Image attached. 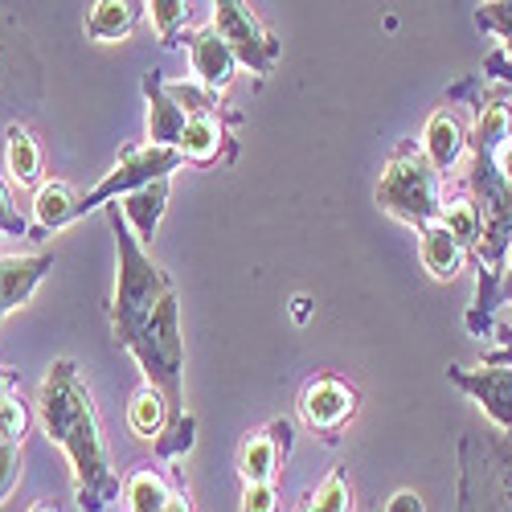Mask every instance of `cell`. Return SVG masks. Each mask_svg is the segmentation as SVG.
<instances>
[{"mask_svg":"<svg viewBox=\"0 0 512 512\" xmlns=\"http://www.w3.org/2000/svg\"><path fill=\"white\" fill-rule=\"evenodd\" d=\"M37 418H41L46 439L54 447H62L70 467H74L78 508L82 512H107L119 500L123 480L115 472L111 447L103 439V422H99V410L91 402V390L82 386L74 361L62 357L46 369V381H41V394H37Z\"/></svg>","mask_w":512,"mask_h":512,"instance_id":"obj_1","label":"cell"},{"mask_svg":"<svg viewBox=\"0 0 512 512\" xmlns=\"http://www.w3.org/2000/svg\"><path fill=\"white\" fill-rule=\"evenodd\" d=\"M373 201L381 205V213L406 222L414 234L431 230L443 222V181H439V168L426 160L422 144L402 140L390 160H386V173L377 181Z\"/></svg>","mask_w":512,"mask_h":512,"instance_id":"obj_2","label":"cell"},{"mask_svg":"<svg viewBox=\"0 0 512 512\" xmlns=\"http://www.w3.org/2000/svg\"><path fill=\"white\" fill-rule=\"evenodd\" d=\"M185 164V156L177 148H156V144H127L123 156L115 160L111 173L91 189V193H82L78 197V209H74V222L82 218V213H91V209H107L115 201H123L127 193H136L152 181H164V177H173L177 168Z\"/></svg>","mask_w":512,"mask_h":512,"instance_id":"obj_3","label":"cell"},{"mask_svg":"<svg viewBox=\"0 0 512 512\" xmlns=\"http://www.w3.org/2000/svg\"><path fill=\"white\" fill-rule=\"evenodd\" d=\"M209 29L234 50L238 66H246L259 82L275 74V62L283 58V41H275V33H267L263 21L254 17L242 0H218L213 17H209Z\"/></svg>","mask_w":512,"mask_h":512,"instance_id":"obj_4","label":"cell"},{"mask_svg":"<svg viewBox=\"0 0 512 512\" xmlns=\"http://www.w3.org/2000/svg\"><path fill=\"white\" fill-rule=\"evenodd\" d=\"M357 414V390L349 386L345 377L320 373L312 377L304 394H300V418L308 431H316L320 439H336Z\"/></svg>","mask_w":512,"mask_h":512,"instance_id":"obj_5","label":"cell"},{"mask_svg":"<svg viewBox=\"0 0 512 512\" xmlns=\"http://www.w3.org/2000/svg\"><path fill=\"white\" fill-rule=\"evenodd\" d=\"M447 381L459 386L472 402H480L496 431L512 435V365H480V369L447 365Z\"/></svg>","mask_w":512,"mask_h":512,"instance_id":"obj_6","label":"cell"},{"mask_svg":"<svg viewBox=\"0 0 512 512\" xmlns=\"http://www.w3.org/2000/svg\"><path fill=\"white\" fill-rule=\"evenodd\" d=\"M185 46H189V66H193V82L205 87L209 95H222L230 82H234V70H238V58L226 41L213 33L209 25L205 29H193L185 33Z\"/></svg>","mask_w":512,"mask_h":512,"instance_id":"obj_7","label":"cell"},{"mask_svg":"<svg viewBox=\"0 0 512 512\" xmlns=\"http://www.w3.org/2000/svg\"><path fill=\"white\" fill-rule=\"evenodd\" d=\"M287 451H291V422H271L267 431L250 435L242 443V455H238L242 484H275Z\"/></svg>","mask_w":512,"mask_h":512,"instance_id":"obj_8","label":"cell"},{"mask_svg":"<svg viewBox=\"0 0 512 512\" xmlns=\"http://www.w3.org/2000/svg\"><path fill=\"white\" fill-rule=\"evenodd\" d=\"M50 267H54V250L5 254V259H0V320L29 300L37 291V283L50 275Z\"/></svg>","mask_w":512,"mask_h":512,"instance_id":"obj_9","label":"cell"},{"mask_svg":"<svg viewBox=\"0 0 512 512\" xmlns=\"http://www.w3.org/2000/svg\"><path fill=\"white\" fill-rule=\"evenodd\" d=\"M467 136H472V127H463V119H459V111H455V103L447 99L431 119H426V132H422V152H426V160H431L439 173H447V168L463 156V148H467Z\"/></svg>","mask_w":512,"mask_h":512,"instance_id":"obj_10","label":"cell"},{"mask_svg":"<svg viewBox=\"0 0 512 512\" xmlns=\"http://www.w3.org/2000/svg\"><path fill=\"white\" fill-rule=\"evenodd\" d=\"M177 152L189 160V164H213V160H234L238 156V148H234V140L226 136V123H222V115H193L189 123H185V136H181V144H177Z\"/></svg>","mask_w":512,"mask_h":512,"instance_id":"obj_11","label":"cell"},{"mask_svg":"<svg viewBox=\"0 0 512 512\" xmlns=\"http://www.w3.org/2000/svg\"><path fill=\"white\" fill-rule=\"evenodd\" d=\"M144 99H148V144L156 148H177L181 136H185V111L168 99L164 91V78L160 70H148L144 74Z\"/></svg>","mask_w":512,"mask_h":512,"instance_id":"obj_12","label":"cell"},{"mask_svg":"<svg viewBox=\"0 0 512 512\" xmlns=\"http://www.w3.org/2000/svg\"><path fill=\"white\" fill-rule=\"evenodd\" d=\"M164 209H168V177H164V181H152V185H144V189H136V193H127V197L119 201L123 222L132 226V234L140 238V246L156 238Z\"/></svg>","mask_w":512,"mask_h":512,"instance_id":"obj_13","label":"cell"},{"mask_svg":"<svg viewBox=\"0 0 512 512\" xmlns=\"http://www.w3.org/2000/svg\"><path fill=\"white\" fill-rule=\"evenodd\" d=\"M144 13H148V5H140V0H99V5H91V17H87V37L119 41L136 29V21Z\"/></svg>","mask_w":512,"mask_h":512,"instance_id":"obj_14","label":"cell"},{"mask_svg":"<svg viewBox=\"0 0 512 512\" xmlns=\"http://www.w3.org/2000/svg\"><path fill=\"white\" fill-rule=\"evenodd\" d=\"M418 259H422V267L431 271L435 279H455L459 275V267H463V259H467V250L443 230V226H431V230H422L418 234Z\"/></svg>","mask_w":512,"mask_h":512,"instance_id":"obj_15","label":"cell"},{"mask_svg":"<svg viewBox=\"0 0 512 512\" xmlns=\"http://www.w3.org/2000/svg\"><path fill=\"white\" fill-rule=\"evenodd\" d=\"M5 173H9L13 185H21V189L37 185V177H41L37 140L29 136V127H21V123H9V132H5Z\"/></svg>","mask_w":512,"mask_h":512,"instance_id":"obj_16","label":"cell"},{"mask_svg":"<svg viewBox=\"0 0 512 512\" xmlns=\"http://www.w3.org/2000/svg\"><path fill=\"white\" fill-rule=\"evenodd\" d=\"M168 422H173V414H168V402L160 390L144 386L132 394V406H127V426H132V435L136 439H160L168 431Z\"/></svg>","mask_w":512,"mask_h":512,"instance_id":"obj_17","label":"cell"},{"mask_svg":"<svg viewBox=\"0 0 512 512\" xmlns=\"http://www.w3.org/2000/svg\"><path fill=\"white\" fill-rule=\"evenodd\" d=\"M123 500H127V512H164L168 500H173V488H168V480L156 467H136L123 480Z\"/></svg>","mask_w":512,"mask_h":512,"instance_id":"obj_18","label":"cell"},{"mask_svg":"<svg viewBox=\"0 0 512 512\" xmlns=\"http://www.w3.org/2000/svg\"><path fill=\"white\" fill-rule=\"evenodd\" d=\"M74 209H78V197L66 181H46L33 197V218L41 230H62L74 222Z\"/></svg>","mask_w":512,"mask_h":512,"instance_id":"obj_19","label":"cell"},{"mask_svg":"<svg viewBox=\"0 0 512 512\" xmlns=\"http://www.w3.org/2000/svg\"><path fill=\"white\" fill-rule=\"evenodd\" d=\"M467 254L476 250V242H480V205L467 197V193H459V197H451V201H443V222H439Z\"/></svg>","mask_w":512,"mask_h":512,"instance_id":"obj_20","label":"cell"},{"mask_svg":"<svg viewBox=\"0 0 512 512\" xmlns=\"http://www.w3.org/2000/svg\"><path fill=\"white\" fill-rule=\"evenodd\" d=\"M148 13H152V25H156V33H160V46H164V50H177V46H181L177 37H181L185 25H189V5H185V0H152Z\"/></svg>","mask_w":512,"mask_h":512,"instance_id":"obj_21","label":"cell"},{"mask_svg":"<svg viewBox=\"0 0 512 512\" xmlns=\"http://www.w3.org/2000/svg\"><path fill=\"white\" fill-rule=\"evenodd\" d=\"M300 512H353V492H349L345 472H340V467H332L328 480L316 488V496H312Z\"/></svg>","mask_w":512,"mask_h":512,"instance_id":"obj_22","label":"cell"},{"mask_svg":"<svg viewBox=\"0 0 512 512\" xmlns=\"http://www.w3.org/2000/svg\"><path fill=\"white\" fill-rule=\"evenodd\" d=\"M164 91H168V99H173L181 111H185V119H193V115H222L218 107V95H209L205 87H197V82H164Z\"/></svg>","mask_w":512,"mask_h":512,"instance_id":"obj_23","label":"cell"},{"mask_svg":"<svg viewBox=\"0 0 512 512\" xmlns=\"http://www.w3.org/2000/svg\"><path fill=\"white\" fill-rule=\"evenodd\" d=\"M193 431H197V418H193V414L168 422V431L156 439V455H160V459H181V455L193 447V439H197Z\"/></svg>","mask_w":512,"mask_h":512,"instance_id":"obj_24","label":"cell"},{"mask_svg":"<svg viewBox=\"0 0 512 512\" xmlns=\"http://www.w3.org/2000/svg\"><path fill=\"white\" fill-rule=\"evenodd\" d=\"M476 25L496 33L504 41V54L512 58V0H492V5H480L476 9Z\"/></svg>","mask_w":512,"mask_h":512,"instance_id":"obj_25","label":"cell"},{"mask_svg":"<svg viewBox=\"0 0 512 512\" xmlns=\"http://www.w3.org/2000/svg\"><path fill=\"white\" fill-rule=\"evenodd\" d=\"M21 451H25V443H17V439H9L5 431H0V504L9 500V492L21 480Z\"/></svg>","mask_w":512,"mask_h":512,"instance_id":"obj_26","label":"cell"},{"mask_svg":"<svg viewBox=\"0 0 512 512\" xmlns=\"http://www.w3.org/2000/svg\"><path fill=\"white\" fill-rule=\"evenodd\" d=\"M0 431H5L9 439H17V443H25V431H29V410H25V402L13 394L9 402H0Z\"/></svg>","mask_w":512,"mask_h":512,"instance_id":"obj_27","label":"cell"},{"mask_svg":"<svg viewBox=\"0 0 512 512\" xmlns=\"http://www.w3.org/2000/svg\"><path fill=\"white\" fill-rule=\"evenodd\" d=\"M242 512H279L275 484H242Z\"/></svg>","mask_w":512,"mask_h":512,"instance_id":"obj_28","label":"cell"},{"mask_svg":"<svg viewBox=\"0 0 512 512\" xmlns=\"http://www.w3.org/2000/svg\"><path fill=\"white\" fill-rule=\"evenodd\" d=\"M0 234H17V238L29 234V222L17 213V205H13V197H9L5 185H0Z\"/></svg>","mask_w":512,"mask_h":512,"instance_id":"obj_29","label":"cell"},{"mask_svg":"<svg viewBox=\"0 0 512 512\" xmlns=\"http://www.w3.org/2000/svg\"><path fill=\"white\" fill-rule=\"evenodd\" d=\"M0 25H5V17H0ZM17 54H25V41H21V46H5V41H0V99H5L9 91H13V62H17Z\"/></svg>","mask_w":512,"mask_h":512,"instance_id":"obj_30","label":"cell"},{"mask_svg":"<svg viewBox=\"0 0 512 512\" xmlns=\"http://www.w3.org/2000/svg\"><path fill=\"white\" fill-rule=\"evenodd\" d=\"M484 74L496 78V82H504V87H512V58H508L504 50H492V54L484 58Z\"/></svg>","mask_w":512,"mask_h":512,"instance_id":"obj_31","label":"cell"},{"mask_svg":"<svg viewBox=\"0 0 512 512\" xmlns=\"http://www.w3.org/2000/svg\"><path fill=\"white\" fill-rule=\"evenodd\" d=\"M492 332L500 336V349H492V353L484 357V365H512V328H508V324H496Z\"/></svg>","mask_w":512,"mask_h":512,"instance_id":"obj_32","label":"cell"},{"mask_svg":"<svg viewBox=\"0 0 512 512\" xmlns=\"http://www.w3.org/2000/svg\"><path fill=\"white\" fill-rule=\"evenodd\" d=\"M504 304H512V263L504 267V275H500V283L492 287V300H488V312L496 316V308H504Z\"/></svg>","mask_w":512,"mask_h":512,"instance_id":"obj_33","label":"cell"},{"mask_svg":"<svg viewBox=\"0 0 512 512\" xmlns=\"http://www.w3.org/2000/svg\"><path fill=\"white\" fill-rule=\"evenodd\" d=\"M386 512H426V504H422V496H418V492L402 488V492H394V496H390Z\"/></svg>","mask_w":512,"mask_h":512,"instance_id":"obj_34","label":"cell"},{"mask_svg":"<svg viewBox=\"0 0 512 512\" xmlns=\"http://www.w3.org/2000/svg\"><path fill=\"white\" fill-rule=\"evenodd\" d=\"M492 164H496V173L512 185V140H504L500 148H496V156H492Z\"/></svg>","mask_w":512,"mask_h":512,"instance_id":"obj_35","label":"cell"},{"mask_svg":"<svg viewBox=\"0 0 512 512\" xmlns=\"http://www.w3.org/2000/svg\"><path fill=\"white\" fill-rule=\"evenodd\" d=\"M164 512H193V500L185 496V488H177V492H173V500H168V508H164Z\"/></svg>","mask_w":512,"mask_h":512,"instance_id":"obj_36","label":"cell"},{"mask_svg":"<svg viewBox=\"0 0 512 512\" xmlns=\"http://www.w3.org/2000/svg\"><path fill=\"white\" fill-rule=\"evenodd\" d=\"M308 308H312V300H308V295H295V300H291V312H295V320H308Z\"/></svg>","mask_w":512,"mask_h":512,"instance_id":"obj_37","label":"cell"},{"mask_svg":"<svg viewBox=\"0 0 512 512\" xmlns=\"http://www.w3.org/2000/svg\"><path fill=\"white\" fill-rule=\"evenodd\" d=\"M13 398V373H0V402Z\"/></svg>","mask_w":512,"mask_h":512,"instance_id":"obj_38","label":"cell"},{"mask_svg":"<svg viewBox=\"0 0 512 512\" xmlns=\"http://www.w3.org/2000/svg\"><path fill=\"white\" fill-rule=\"evenodd\" d=\"M29 512H58V508H54V504H50V500H41V504H33V508H29Z\"/></svg>","mask_w":512,"mask_h":512,"instance_id":"obj_39","label":"cell"},{"mask_svg":"<svg viewBox=\"0 0 512 512\" xmlns=\"http://www.w3.org/2000/svg\"><path fill=\"white\" fill-rule=\"evenodd\" d=\"M508 328H512V320H508Z\"/></svg>","mask_w":512,"mask_h":512,"instance_id":"obj_40","label":"cell"}]
</instances>
